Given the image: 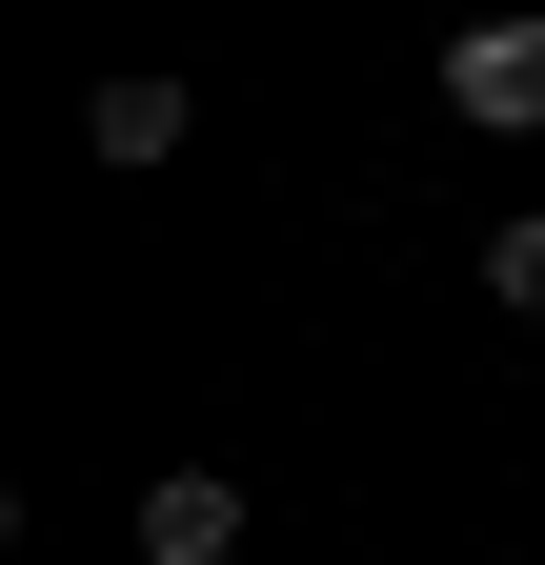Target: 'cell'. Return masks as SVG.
<instances>
[{
    "label": "cell",
    "instance_id": "obj_1",
    "mask_svg": "<svg viewBox=\"0 0 545 565\" xmlns=\"http://www.w3.org/2000/svg\"><path fill=\"white\" fill-rule=\"evenodd\" d=\"M445 121H485V141H545V0H485V21L445 41Z\"/></svg>",
    "mask_w": 545,
    "mask_h": 565
},
{
    "label": "cell",
    "instance_id": "obj_2",
    "mask_svg": "<svg viewBox=\"0 0 545 565\" xmlns=\"http://www.w3.org/2000/svg\"><path fill=\"white\" fill-rule=\"evenodd\" d=\"M182 121H202V102L142 61V82H101V102H82V162H121V182H142V162H182Z\"/></svg>",
    "mask_w": 545,
    "mask_h": 565
},
{
    "label": "cell",
    "instance_id": "obj_3",
    "mask_svg": "<svg viewBox=\"0 0 545 565\" xmlns=\"http://www.w3.org/2000/svg\"><path fill=\"white\" fill-rule=\"evenodd\" d=\"M223 545H243V484L223 465H162L142 484V565H223Z\"/></svg>",
    "mask_w": 545,
    "mask_h": 565
},
{
    "label": "cell",
    "instance_id": "obj_4",
    "mask_svg": "<svg viewBox=\"0 0 545 565\" xmlns=\"http://www.w3.org/2000/svg\"><path fill=\"white\" fill-rule=\"evenodd\" d=\"M485 303H505V323H545V202H525V223L485 243Z\"/></svg>",
    "mask_w": 545,
    "mask_h": 565
}]
</instances>
